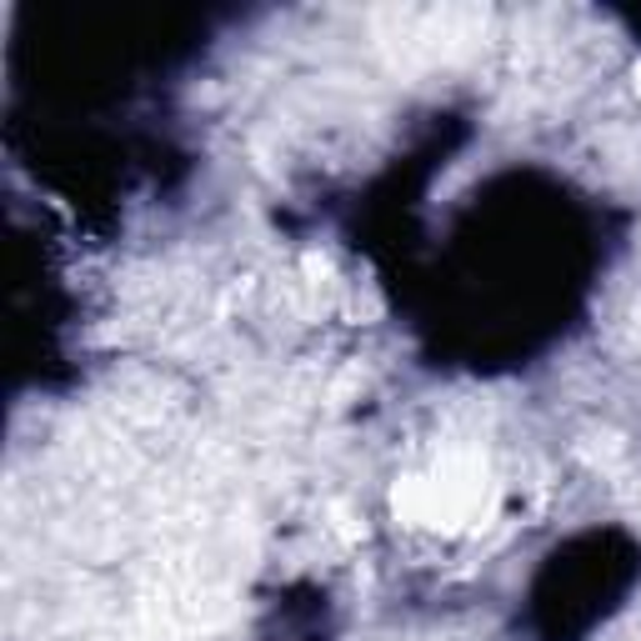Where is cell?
<instances>
[{"instance_id":"2","label":"cell","mask_w":641,"mask_h":641,"mask_svg":"<svg viewBox=\"0 0 641 641\" xmlns=\"http://www.w3.org/2000/svg\"><path fill=\"white\" fill-rule=\"evenodd\" d=\"M637 341H641V306H637Z\"/></svg>"},{"instance_id":"1","label":"cell","mask_w":641,"mask_h":641,"mask_svg":"<svg viewBox=\"0 0 641 641\" xmlns=\"http://www.w3.org/2000/svg\"><path fill=\"white\" fill-rule=\"evenodd\" d=\"M631 86H637V95H641V61L631 66Z\"/></svg>"}]
</instances>
